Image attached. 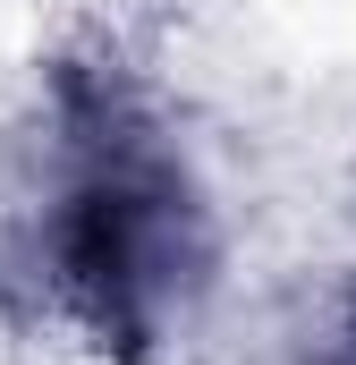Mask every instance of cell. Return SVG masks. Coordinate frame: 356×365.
<instances>
[{
	"label": "cell",
	"mask_w": 356,
	"mask_h": 365,
	"mask_svg": "<svg viewBox=\"0 0 356 365\" xmlns=\"http://www.w3.org/2000/svg\"><path fill=\"white\" fill-rule=\"evenodd\" d=\"M204 272V212L162 145L93 119L51 212V280L102 349H145Z\"/></svg>",
	"instance_id": "1"
},
{
	"label": "cell",
	"mask_w": 356,
	"mask_h": 365,
	"mask_svg": "<svg viewBox=\"0 0 356 365\" xmlns=\"http://www.w3.org/2000/svg\"><path fill=\"white\" fill-rule=\"evenodd\" d=\"M305 365H356V314H348V323H340V331H331V340H323Z\"/></svg>",
	"instance_id": "2"
}]
</instances>
